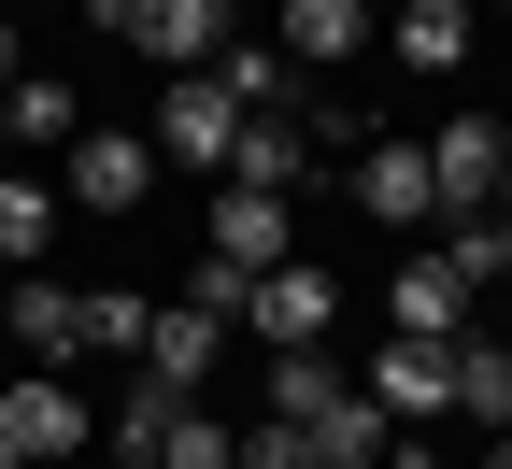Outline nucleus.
I'll use <instances>...</instances> for the list:
<instances>
[{"label": "nucleus", "instance_id": "6ab92c4d", "mask_svg": "<svg viewBox=\"0 0 512 469\" xmlns=\"http://www.w3.org/2000/svg\"><path fill=\"white\" fill-rule=\"evenodd\" d=\"M43 242H57V185H15V171H0V271H29Z\"/></svg>", "mask_w": 512, "mask_h": 469}, {"label": "nucleus", "instance_id": "4be33fe9", "mask_svg": "<svg viewBox=\"0 0 512 469\" xmlns=\"http://www.w3.org/2000/svg\"><path fill=\"white\" fill-rule=\"evenodd\" d=\"M0 114H15V143H72V86H57V72H15V100H0Z\"/></svg>", "mask_w": 512, "mask_h": 469}, {"label": "nucleus", "instance_id": "412c9836", "mask_svg": "<svg viewBox=\"0 0 512 469\" xmlns=\"http://www.w3.org/2000/svg\"><path fill=\"white\" fill-rule=\"evenodd\" d=\"M328 398H342V370L313 356V342H299V356H271V427H313Z\"/></svg>", "mask_w": 512, "mask_h": 469}, {"label": "nucleus", "instance_id": "2f4dec72", "mask_svg": "<svg viewBox=\"0 0 512 469\" xmlns=\"http://www.w3.org/2000/svg\"><path fill=\"white\" fill-rule=\"evenodd\" d=\"M456 15H470V0H456Z\"/></svg>", "mask_w": 512, "mask_h": 469}, {"label": "nucleus", "instance_id": "473e14b6", "mask_svg": "<svg viewBox=\"0 0 512 469\" xmlns=\"http://www.w3.org/2000/svg\"><path fill=\"white\" fill-rule=\"evenodd\" d=\"M498 15H512V0H498Z\"/></svg>", "mask_w": 512, "mask_h": 469}, {"label": "nucleus", "instance_id": "393cba45", "mask_svg": "<svg viewBox=\"0 0 512 469\" xmlns=\"http://www.w3.org/2000/svg\"><path fill=\"white\" fill-rule=\"evenodd\" d=\"M143 327H157V313L128 299V285H100V299H86V342H100V356H143Z\"/></svg>", "mask_w": 512, "mask_h": 469}, {"label": "nucleus", "instance_id": "c85d7f7f", "mask_svg": "<svg viewBox=\"0 0 512 469\" xmlns=\"http://www.w3.org/2000/svg\"><path fill=\"white\" fill-rule=\"evenodd\" d=\"M0 469H29V455H15V441H0Z\"/></svg>", "mask_w": 512, "mask_h": 469}, {"label": "nucleus", "instance_id": "c756f323", "mask_svg": "<svg viewBox=\"0 0 512 469\" xmlns=\"http://www.w3.org/2000/svg\"><path fill=\"white\" fill-rule=\"evenodd\" d=\"M484 469H512V441H498V455H484Z\"/></svg>", "mask_w": 512, "mask_h": 469}, {"label": "nucleus", "instance_id": "7c9ffc66", "mask_svg": "<svg viewBox=\"0 0 512 469\" xmlns=\"http://www.w3.org/2000/svg\"><path fill=\"white\" fill-rule=\"evenodd\" d=\"M370 15H384V0H370Z\"/></svg>", "mask_w": 512, "mask_h": 469}, {"label": "nucleus", "instance_id": "39448f33", "mask_svg": "<svg viewBox=\"0 0 512 469\" xmlns=\"http://www.w3.org/2000/svg\"><path fill=\"white\" fill-rule=\"evenodd\" d=\"M0 441H15L29 469H86V398L57 384V370H29V384H0Z\"/></svg>", "mask_w": 512, "mask_h": 469}, {"label": "nucleus", "instance_id": "b1692460", "mask_svg": "<svg viewBox=\"0 0 512 469\" xmlns=\"http://www.w3.org/2000/svg\"><path fill=\"white\" fill-rule=\"evenodd\" d=\"M157 469H242V441L200 413V398H185V413H171V441H157Z\"/></svg>", "mask_w": 512, "mask_h": 469}, {"label": "nucleus", "instance_id": "ddd939ff", "mask_svg": "<svg viewBox=\"0 0 512 469\" xmlns=\"http://www.w3.org/2000/svg\"><path fill=\"white\" fill-rule=\"evenodd\" d=\"M384 313H399V342H470V285L441 271V256H413V271L384 285Z\"/></svg>", "mask_w": 512, "mask_h": 469}, {"label": "nucleus", "instance_id": "bb28decb", "mask_svg": "<svg viewBox=\"0 0 512 469\" xmlns=\"http://www.w3.org/2000/svg\"><path fill=\"white\" fill-rule=\"evenodd\" d=\"M484 214H512V157H498V199H484Z\"/></svg>", "mask_w": 512, "mask_h": 469}, {"label": "nucleus", "instance_id": "20e7f679", "mask_svg": "<svg viewBox=\"0 0 512 469\" xmlns=\"http://www.w3.org/2000/svg\"><path fill=\"white\" fill-rule=\"evenodd\" d=\"M143 185H157V143H143V128H72V171H57L72 214H143Z\"/></svg>", "mask_w": 512, "mask_h": 469}, {"label": "nucleus", "instance_id": "1a4fd4ad", "mask_svg": "<svg viewBox=\"0 0 512 469\" xmlns=\"http://www.w3.org/2000/svg\"><path fill=\"white\" fill-rule=\"evenodd\" d=\"M214 356H228V313H200V299H171V313L143 327V384H171V398H200Z\"/></svg>", "mask_w": 512, "mask_h": 469}, {"label": "nucleus", "instance_id": "6e6552de", "mask_svg": "<svg viewBox=\"0 0 512 469\" xmlns=\"http://www.w3.org/2000/svg\"><path fill=\"white\" fill-rule=\"evenodd\" d=\"M370 413L384 427H427V413H456V342H399V356H370Z\"/></svg>", "mask_w": 512, "mask_h": 469}, {"label": "nucleus", "instance_id": "9b49d317", "mask_svg": "<svg viewBox=\"0 0 512 469\" xmlns=\"http://www.w3.org/2000/svg\"><path fill=\"white\" fill-rule=\"evenodd\" d=\"M384 15L370 0H271V43H285V72H328V57H356Z\"/></svg>", "mask_w": 512, "mask_h": 469}, {"label": "nucleus", "instance_id": "423d86ee", "mask_svg": "<svg viewBox=\"0 0 512 469\" xmlns=\"http://www.w3.org/2000/svg\"><path fill=\"white\" fill-rule=\"evenodd\" d=\"M498 157H512L498 114H441V128H427V185H441V214H484V199H498Z\"/></svg>", "mask_w": 512, "mask_h": 469}, {"label": "nucleus", "instance_id": "2eb2a0df", "mask_svg": "<svg viewBox=\"0 0 512 469\" xmlns=\"http://www.w3.org/2000/svg\"><path fill=\"white\" fill-rule=\"evenodd\" d=\"M384 43H399L413 72H456V57H470V15H456V0H384Z\"/></svg>", "mask_w": 512, "mask_h": 469}, {"label": "nucleus", "instance_id": "4468645a", "mask_svg": "<svg viewBox=\"0 0 512 469\" xmlns=\"http://www.w3.org/2000/svg\"><path fill=\"white\" fill-rule=\"evenodd\" d=\"M214 86H228L242 114H299V72H285V43H242V29H228V43H214Z\"/></svg>", "mask_w": 512, "mask_h": 469}, {"label": "nucleus", "instance_id": "9d476101", "mask_svg": "<svg viewBox=\"0 0 512 469\" xmlns=\"http://www.w3.org/2000/svg\"><path fill=\"white\" fill-rule=\"evenodd\" d=\"M356 214H384V228H441L427 143H356Z\"/></svg>", "mask_w": 512, "mask_h": 469}, {"label": "nucleus", "instance_id": "dca6fc26", "mask_svg": "<svg viewBox=\"0 0 512 469\" xmlns=\"http://www.w3.org/2000/svg\"><path fill=\"white\" fill-rule=\"evenodd\" d=\"M441 271H456L470 299L512 285V214H441Z\"/></svg>", "mask_w": 512, "mask_h": 469}, {"label": "nucleus", "instance_id": "f03ea898", "mask_svg": "<svg viewBox=\"0 0 512 469\" xmlns=\"http://www.w3.org/2000/svg\"><path fill=\"white\" fill-rule=\"evenodd\" d=\"M200 256H214V271H285V256H299V199H256V185H214V214H200Z\"/></svg>", "mask_w": 512, "mask_h": 469}, {"label": "nucleus", "instance_id": "f8f14e48", "mask_svg": "<svg viewBox=\"0 0 512 469\" xmlns=\"http://www.w3.org/2000/svg\"><path fill=\"white\" fill-rule=\"evenodd\" d=\"M228 185H256V199H299V185H313V128H299V114H242Z\"/></svg>", "mask_w": 512, "mask_h": 469}, {"label": "nucleus", "instance_id": "cd10ccee", "mask_svg": "<svg viewBox=\"0 0 512 469\" xmlns=\"http://www.w3.org/2000/svg\"><path fill=\"white\" fill-rule=\"evenodd\" d=\"M0 157H15V114H0Z\"/></svg>", "mask_w": 512, "mask_h": 469}, {"label": "nucleus", "instance_id": "0eeeda50", "mask_svg": "<svg viewBox=\"0 0 512 469\" xmlns=\"http://www.w3.org/2000/svg\"><path fill=\"white\" fill-rule=\"evenodd\" d=\"M328 271H299V256H285V271H256L242 285V327H256V342H271V356H299V342H328Z\"/></svg>", "mask_w": 512, "mask_h": 469}, {"label": "nucleus", "instance_id": "a211bd4d", "mask_svg": "<svg viewBox=\"0 0 512 469\" xmlns=\"http://www.w3.org/2000/svg\"><path fill=\"white\" fill-rule=\"evenodd\" d=\"M456 413H484L512 441V342H456Z\"/></svg>", "mask_w": 512, "mask_h": 469}, {"label": "nucleus", "instance_id": "f3484780", "mask_svg": "<svg viewBox=\"0 0 512 469\" xmlns=\"http://www.w3.org/2000/svg\"><path fill=\"white\" fill-rule=\"evenodd\" d=\"M384 441H399V427H384V413H370L356 384L328 398V413H313V455H328V469H384Z\"/></svg>", "mask_w": 512, "mask_h": 469}, {"label": "nucleus", "instance_id": "72a5a7b5", "mask_svg": "<svg viewBox=\"0 0 512 469\" xmlns=\"http://www.w3.org/2000/svg\"><path fill=\"white\" fill-rule=\"evenodd\" d=\"M114 469H128V455H114Z\"/></svg>", "mask_w": 512, "mask_h": 469}, {"label": "nucleus", "instance_id": "aec40b11", "mask_svg": "<svg viewBox=\"0 0 512 469\" xmlns=\"http://www.w3.org/2000/svg\"><path fill=\"white\" fill-rule=\"evenodd\" d=\"M15 342H29V356H72V342H86V299H72V285H15Z\"/></svg>", "mask_w": 512, "mask_h": 469}, {"label": "nucleus", "instance_id": "a878e982", "mask_svg": "<svg viewBox=\"0 0 512 469\" xmlns=\"http://www.w3.org/2000/svg\"><path fill=\"white\" fill-rule=\"evenodd\" d=\"M242 469H328V455H313V427H256V441H242Z\"/></svg>", "mask_w": 512, "mask_h": 469}, {"label": "nucleus", "instance_id": "f257e3e1", "mask_svg": "<svg viewBox=\"0 0 512 469\" xmlns=\"http://www.w3.org/2000/svg\"><path fill=\"white\" fill-rule=\"evenodd\" d=\"M143 143H157V171H228L242 100H228L214 72H171V86H157V114H143Z\"/></svg>", "mask_w": 512, "mask_h": 469}, {"label": "nucleus", "instance_id": "7ed1b4c3", "mask_svg": "<svg viewBox=\"0 0 512 469\" xmlns=\"http://www.w3.org/2000/svg\"><path fill=\"white\" fill-rule=\"evenodd\" d=\"M100 15H114V43H143L157 72H214V43L242 29L228 0H100Z\"/></svg>", "mask_w": 512, "mask_h": 469}, {"label": "nucleus", "instance_id": "5701e85b", "mask_svg": "<svg viewBox=\"0 0 512 469\" xmlns=\"http://www.w3.org/2000/svg\"><path fill=\"white\" fill-rule=\"evenodd\" d=\"M171 413H185L171 384H128V413H114V455H128V469H157V441H171Z\"/></svg>", "mask_w": 512, "mask_h": 469}]
</instances>
